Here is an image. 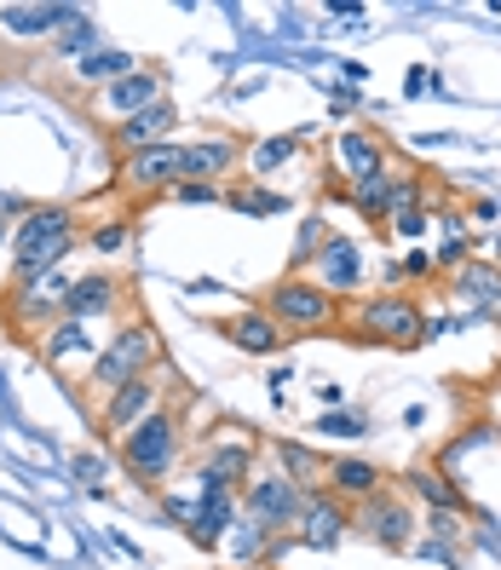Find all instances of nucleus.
<instances>
[{
    "mask_svg": "<svg viewBox=\"0 0 501 570\" xmlns=\"http://www.w3.org/2000/svg\"><path fill=\"white\" fill-rule=\"evenodd\" d=\"M161 363V341H156V328L145 323V317H127L105 346H98V357H92V368H87V392H98V397H110L116 386H127V381H145L150 368Z\"/></svg>",
    "mask_w": 501,
    "mask_h": 570,
    "instance_id": "f03ea898",
    "label": "nucleus"
},
{
    "mask_svg": "<svg viewBox=\"0 0 501 570\" xmlns=\"http://www.w3.org/2000/svg\"><path fill=\"white\" fill-rule=\"evenodd\" d=\"M352 530H363L370 542H381L392 553H404V548H415V508L404 495L381 490V495L363 501V508H352Z\"/></svg>",
    "mask_w": 501,
    "mask_h": 570,
    "instance_id": "6e6552de",
    "label": "nucleus"
},
{
    "mask_svg": "<svg viewBox=\"0 0 501 570\" xmlns=\"http://www.w3.org/2000/svg\"><path fill=\"white\" fill-rule=\"evenodd\" d=\"M312 283H317L323 294H352V288L363 283V254H357V243L328 237V243L312 254Z\"/></svg>",
    "mask_w": 501,
    "mask_h": 570,
    "instance_id": "f3484780",
    "label": "nucleus"
},
{
    "mask_svg": "<svg viewBox=\"0 0 501 570\" xmlns=\"http://www.w3.org/2000/svg\"><path fill=\"white\" fill-rule=\"evenodd\" d=\"M237 161H243V145L237 139H196V145H179V179L219 185Z\"/></svg>",
    "mask_w": 501,
    "mask_h": 570,
    "instance_id": "6ab92c4d",
    "label": "nucleus"
},
{
    "mask_svg": "<svg viewBox=\"0 0 501 570\" xmlns=\"http://www.w3.org/2000/svg\"><path fill=\"white\" fill-rule=\"evenodd\" d=\"M121 185L132 196H156V190H174L179 185V145H150V150H132L121 161Z\"/></svg>",
    "mask_w": 501,
    "mask_h": 570,
    "instance_id": "f8f14e48",
    "label": "nucleus"
},
{
    "mask_svg": "<svg viewBox=\"0 0 501 570\" xmlns=\"http://www.w3.org/2000/svg\"><path fill=\"white\" fill-rule=\"evenodd\" d=\"M121 299H127V283H121V277H110V272H92V277L70 283V294H63V317H76V323L116 317V312H121Z\"/></svg>",
    "mask_w": 501,
    "mask_h": 570,
    "instance_id": "dca6fc26",
    "label": "nucleus"
},
{
    "mask_svg": "<svg viewBox=\"0 0 501 570\" xmlns=\"http://www.w3.org/2000/svg\"><path fill=\"white\" fill-rule=\"evenodd\" d=\"M179 450H185V415H179L174 404H161L156 415H145L132 432H121V439H116L121 466H127L139 484H156V479L174 473Z\"/></svg>",
    "mask_w": 501,
    "mask_h": 570,
    "instance_id": "7ed1b4c3",
    "label": "nucleus"
},
{
    "mask_svg": "<svg viewBox=\"0 0 501 570\" xmlns=\"http://www.w3.org/2000/svg\"><path fill=\"white\" fill-rule=\"evenodd\" d=\"M76 479H81L87 490H98V479H105V461H98V455H76Z\"/></svg>",
    "mask_w": 501,
    "mask_h": 570,
    "instance_id": "4c0bfd02",
    "label": "nucleus"
},
{
    "mask_svg": "<svg viewBox=\"0 0 501 570\" xmlns=\"http://www.w3.org/2000/svg\"><path fill=\"white\" fill-rule=\"evenodd\" d=\"M392 230H397L404 243H415L421 230H426V208H421V203H415V208H397V214H392Z\"/></svg>",
    "mask_w": 501,
    "mask_h": 570,
    "instance_id": "72a5a7b5",
    "label": "nucleus"
},
{
    "mask_svg": "<svg viewBox=\"0 0 501 570\" xmlns=\"http://www.w3.org/2000/svg\"><path fill=\"white\" fill-rule=\"evenodd\" d=\"M265 542H272V535H265V530L248 519V524H237V535H230V559H254Z\"/></svg>",
    "mask_w": 501,
    "mask_h": 570,
    "instance_id": "473e14b6",
    "label": "nucleus"
},
{
    "mask_svg": "<svg viewBox=\"0 0 501 570\" xmlns=\"http://www.w3.org/2000/svg\"><path fill=\"white\" fill-rule=\"evenodd\" d=\"M455 288H461V294H473V299H484V306H495V299H501V265L466 259L461 272H455Z\"/></svg>",
    "mask_w": 501,
    "mask_h": 570,
    "instance_id": "a878e982",
    "label": "nucleus"
},
{
    "mask_svg": "<svg viewBox=\"0 0 501 570\" xmlns=\"http://www.w3.org/2000/svg\"><path fill=\"white\" fill-rule=\"evenodd\" d=\"M230 519H237V501H230V495H208V508L196 513V542L219 548V530H230Z\"/></svg>",
    "mask_w": 501,
    "mask_h": 570,
    "instance_id": "bb28decb",
    "label": "nucleus"
},
{
    "mask_svg": "<svg viewBox=\"0 0 501 570\" xmlns=\"http://www.w3.org/2000/svg\"><path fill=\"white\" fill-rule=\"evenodd\" d=\"M161 98H167V81H161V70L139 63L132 76H121V81H110V87H105V110H110L116 121H127V116H139V110L161 105Z\"/></svg>",
    "mask_w": 501,
    "mask_h": 570,
    "instance_id": "a211bd4d",
    "label": "nucleus"
},
{
    "mask_svg": "<svg viewBox=\"0 0 501 570\" xmlns=\"http://www.w3.org/2000/svg\"><path fill=\"white\" fill-rule=\"evenodd\" d=\"M334 167H341L352 185H370V179L392 174V167H386V145L375 139L370 127H346L341 139H334Z\"/></svg>",
    "mask_w": 501,
    "mask_h": 570,
    "instance_id": "2eb2a0df",
    "label": "nucleus"
},
{
    "mask_svg": "<svg viewBox=\"0 0 501 570\" xmlns=\"http://www.w3.org/2000/svg\"><path fill=\"white\" fill-rule=\"evenodd\" d=\"M63 294H70V283H63L58 272L18 283V288H12V299H7V317H12V328H18V334H29V341H41V334L63 317Z\"/></svg>",
    "mask_w": 501,
    "mask_h": 570,
    "instance_id": "0eeeda50",
    "label": "nucleus"
},
{
    "mask_svg": "<svg viewBox=\"0 0 501 570\" xmlns=\"http://www.w3.org/2000/svg\"><path fill=\"white\" fill-rule=\"evenodd\" d=\"M174 127H179V110L161 98V105H150V110H139V116H127V121H116V145H121V156L150 150V145H174Z\"/></svg>",
    "mask_w": 501,
    "mask_h": 570,
    "instance_id": "aec40b11",
    "label": "nucleus"
},
{
    "mask_svg": "<svg viewBox=\"0 0 501 570\" xmlns=\"http://www.w3.org/2000/svg\"><path fill=\"white\" fill-rule=\"evenodd\" d=\"M490 312H495V323H501V299H495V306H490Z\"/></svg>",
    "mask_w": 501,
    "mask_h": 570,
    "instance_id": "79ce46f5",
    "label": "nucleus"
},
{
    "mask_svg": "<svg viewBox=\"0 0 501 570\" xmlns=\"http://www.w3.org/2000/svg\"><path fill=\"white\" fill-rule=\"evenodd\" d=\"M299 508H306V490H299L294 479H283V473H259V479L243 484V513H248L265 535L294 530V524H299Z\"/></svg>",
    "mask_w": 501,
    "mask_h": 570,
    "instance_id": "423d86ee",
    "label": "nucleus"
},
{
    "mask_svg": "<svg viewBox=\"0 0 501 570\" xmlns=\"http://www.w3.org/2000/svg\"><path fill=\"white\" fill-rule=\"evenodd\" d=\"M132 70H139V63H132V52H110V47L76 58V81H81V87H110V81H121V76H132Z\"/></svg>",
    "mask_w": 501,
    "mask_h": 570,
    "instance_id": "b1692460",
    "label": "nucleus"
},
{
    "mask_svg": "<svg viewBox=\"0 0 501 570\" xmlns=\"http://www.w3.org/2000/svg\"><path fill=\"white\" fill-rule=\"evenodd\" d=\"M352 432H363L357 415H317V439H352Z\"/></svg>",
    "mask_w": 501,
    "mask_h": 570,
    "instance_id": "f704fd0d",
    "label": "nucleus"
},
{
    "mask_svg": "<svg viewBox=\"0 0 501 570\" xmlns=\"http://www.w3.org/2000/svg\"><path fill=\"white\" fill-rule=\"evenodd\" d=\"M161 410V386H156V375H145V381H127V386H116L110 397H105V410H98V426L110 432V439H121V432H132L145 415H156Z\"/></svg>",
    "mask_w": 501,
    "mask_h": 570,
    "instance_id": "9d476101",
    "label": "nucleus"
},
{
    "mask_svg": "<svg viewBox=\"0 0 501 570\" xmlns=\"http://www.w3.org/2000/svg\"><path fill=\"white\" fill-rule=\"evenodd\" d=\"M277 473H283V479H294L299 490H306L312 479H323V461H317L306 444H277Z\"/></svg>",
    "mask_w": 501,
    "mask_h": 570,
    "instance_id": "cd10ccee",
    "label": "nucleus"
},
{
    "mask_svg": "<svg viewBox=\"0 0 501 570\" xmlns=\"http://www.w3.org/2000/svg\"><path fill=\"white\" fill-rule=\"evenodd\" d=\"M352 328L363 334V341H375V346L410 352V346H421V334H426L421 294H410V288H381V294H370V299H352Z\"/></svg>",
    "mask_w": 501,
    "mask_h": 570,
    "instance_id": "20e7f679",
    "label": "nucleus"
},
{
    "mask_svg": "<svg viewBox=\"0 0 501 570\" xmlns=\"http://www.w3.org/2000/svg\"><path fill=\"white\" fill-rule=\"evenodd\" d=\"M495 265H501V230H495Z\"/></svg>",
    "mask_w": 501,
    "mask_h": 570,
    "instance_id": "a19ab883",
    "label": "nucleus"
},
{
    "mask_svg": "<svg viewBox=\"0 0 501 570\" xmlns=\"http://www.w3.org/2000/svg\"><path fill=\"white\" fill-rule=\"evenodd\" d=\"M12 214H18V196H0V237H7V225H12Z\"/></svg>",
    "mask_w": 501,
    "mask_h": 570,
    "instance_id": "ea45409f",
    "label": "nucleus"
},
{
    "mask_svg": "<svg viewBox=\"0 0 501 570\" xmlns=\"http://www.w3.org/2000/svg\"><path fill=\"white\" fill-rule=\"evenodd\" d=\"M127 237H132V225L127 219H110V225H92V254H121L127 248Z\"/></svg>",
    "mask_w": 501,
    "mask_h": 570,
    "instance_id": "7c9ffc66",
    "label": "nucleus"
},
{
    "mask_svg": "<svg viewBox=\"0 0 501 570\" xmlns=\"http://www.w3.org/2000/svg\"><path fill=\"white\" fill-rule=\"evenodd\" d=\"M328 243V230H323V219H306V230H299V254L294 259H312L317 248Z\"/></svg>",
    "mask_w": 501,
    "mask_h": 570,
    "instance_id": "c9c22d12",
    "label": "nucleus"
},
{
    "mask_svg": "<svg viewBox=\"0 0 501 570\" xmlns=\"http://www.w3.org/2000/svg\"><path fill=\"white\" fill-rule=\"evenodd\" d=\"M404 484H410L415 501H426L432 513H466V490L450 473H439V466H410Z\"/></svg>",
    "mask_w": 501,
    "mask_h": 570,
    "instance_id": "4be33fe9",
    "label": "nucleus"
},
{
    "mask_svg": "<svg viewBox=\"0 0 501 570\" xmlns=\"http://www.w3.org/2000/svg\"><path fill=\"white\" fill-rule=\"evenodd\" d=\"M76 243H81L76 208H63V203L29 208V214L18 219V230H12V283H29V277L58 272V265L76 254Z\"/></svg>",
    "mask_w": 501,
    "mask_h": 570,
    "instance_id": "f257e3e1",
    "label": "nucleus"
},
{
    "mask_svg": "<svg viewBox=\"0 0 501 570\" xmlns=\"http://www.w3.org/2000/svg\"><path fill=\"white\" fill-rule=\"evenodd\" d=\"M323 479H328V495L346 501V508H363L370 495L386 490V473H381L370 455H334V461L323 466Z\"/></svg>",
    "mask_w": 501,
    "mask_h": 570,
    "instance_id": "ddd939ff",
    "label": "nucleus"
},
{
    "mask_svg": "<svg viewBox=\"0 0 501 570\" xmlns=\"http://www.w3.org/2000/svg\"><path fill=\"white\" fill-rule=\"evenodd\" d=\"M248 466H254V444L243 426L219 432L203 455V495H230L237 484H248Z\"/></svg>",
    "mask_w": 501,
    "mask_h": 570,
    "instance_id": "1a4fd4ad",
    "label": "nucleus"
},
{
    "mask_svg": "<svg viewBox=\"0 0 501 570\" xmlns=\"http://www.w3.org/2000/svg\"><path fill=\"white\" fill-rule=\"evenodd\" d=\"M58 47H63V52H81V58H87V52H98V23H92V18L81 12L76 23H63V36H58Z\"/></svg>",
    "mask_w": 501,
    "mask_h": 570,
    "instance_id": "c756f323",
    "label": "nucleus"
},
{
    "mask_svg": "<svg viewBox=\"0 0 501 570\" xmlns=\"http://www.w3.org/2000/svg\"><path fill=\"white\" fill-rule=\"evenodd\" d=\"M174 196H179V203H190V208H214V203H225V185H203V179H179V185H174Z\"/></svg>",
    "mask_w": 501,
    "mask_h": 570,
    "instance_id": "2f4dec72",
    "label": "nucleus"
},
{
    "mask_svg": "<svg viewBox=\"0 0 501 570\" xmlns=\"http://www.w3.org/2000/svg\"><path fill=\"white\" fill-rule=\"evenodd\" d=\"M294 530H299V542H306V548H334L352 530V508H346V501H334L328 490H306V508H299Z\"/></svg>",
    "mask_w": 501,
    "mask_h": 570,
    "instance_id": "4468645a",
    "label": "nucleus"
},
{
    "mask_svg": "<svg viewBox=\"0 0 501 570\" xmlns=\"http://www.w3.org/2000/svg\"><path fill=\"white\" fill-rule=\"evenodd\" d=\"M214 328H219V341H225V346H237L243 357H277V352H283V341H288V334H283L272 317H265L259 306L230 312V317H219Z\"/></svg>",
    "mask_w": 501,
    "mask_h": 570,
    "instance_id": "9b49d317",
    "label": "nucleus"
},
{
    "mask_svg": "<svg viewBox=\"0 0 501 570\" xmlns=\"http://www.w3.org/2000/svg\"><path fill=\"white\" fill-rule=\"evenodd\" d=\"M397 272H404V277H415V283H421V277H432V259H426V254L415 248V254H410L404 265H397Z\"/></svg>",
    "mask_w": 501,
    "mask_h": 570,
    "instance_id": "58836bf2",
    "label": "nucleus"
},
{
    "mask_svg": "<svg viewBox=\"0 0 501 570\" xmlns=\"http://www.w3.org/2000/svg\"><path fill=\"white\" fill-rule=\"evenodd\" d=\"M259 312L272 317L283 334H317V328H334V323H341V299L323 294L312 277H277Z\"/></svg>",
    "mask_w": 501,
    "mask_h": 570,
    "instance_id": "39448f33",
    "label": "nucleus"
},
{
    "mask_svg": "<svg viewBox=\"0 0 501 570\" xmlns=\"http://www.w3.org/2000/svg\"><path fill=\"white\" fill-rule=\"evenodd\" d=\"M432 265H444V272H461V265H466V230H461V237H450Z\"/></svg>",
    "mask_w": 501,
    "mask_h": 570,
    "instance_id": "e433bc0d",
    "label": "nucleus"
},
{
    "mask_svg": "<svg viewBox=\"0 0 501 570\" xmlns=\"http://www.w3.org/2000/svg\"><path fill=\"white\" fill-rule=\"evenodd\" d=\"M81 7H7L0 12V29L18 41H41V36H63V23H76Z\"/></svg>",
    "mask_w": 501,
    "mask_h": 570,
    "instance_id": "412c9836",
    "label": "nucleus"
},
{
    "mask_svg": "<svg viewBox=\"0 0 501 570\" xmlns=\"http://www.w3.org/2000/svg\"><path fill=\"white\" fill-rule=\"evenodd\" d=\"M294 156H299V139H259V145L248 150V179L265 185V179H272L277 167H288Z\"/></svg>",
    "mask_w": 501,
    "mask_h": 570,
    "instance_id": "393cba45",
    "label": "nucleus"
},
{
    "mask_svg": "<svg viewBox=\"0 0 501 570\" xmlns=\"http://www.w3.org/2000/svg\"><path fill=\"white\" fill-rule=\"evenodd\" d=\"M41 357L52 368L76 363V357H92V323H76V317H58L47 334H41Z\"/></svg>",
    "mask_w": 501,
    "mask_h": 570,
    "instance_id": "5701e85b",
    "label": "nucleus"
},
{
    "mask_svg": "<svg viewBox=\"0 0 501 570\" xmlns=\"http://www.w3.org/2000/svg\"><path fill=\"white\" fill-rule=\"evenodd\" d=\"M230 203H237L243 214H259V219H272V214H283L288 208V196L283 190H265V185H230Z\"/></svg>",
    "mask_w": 501,
    "mask_h": 570,
    "instance_id": "c85d7f7f",
    "label": "nucleus"
}]
</instances>
